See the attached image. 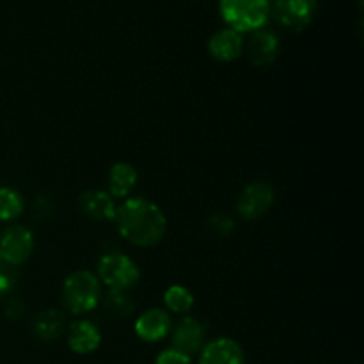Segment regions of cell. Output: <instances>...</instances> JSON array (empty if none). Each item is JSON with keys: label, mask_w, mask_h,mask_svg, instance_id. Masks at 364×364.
I'll return each instance as SVG.
<instances>
[{"label": "cell", "mask_w": 364, "mask_h": 364, "mask_svg": "<svg viewBox=\"0 0 364 364\" xmlns=\"http://www.w3.org/2000/svg\"><path fill=\"white\" fill-rule=\"evenodd\" d=\"M316 0H276V16L284 27L302 31L311 21Z\"/></svg>", "instance_id": "7"}, {"label": "cell", "mask_w": 364, "mask_h": 364, "mask_svg": "<svg viewBox=\"0 0 364 364\" xmlns=\"http://www.w3.org/2000/svg\"><path fill=\"white\" fill-rule=\"evenodd\" d=\"M103 304L107 313L116 318H128L134 313V301L123 290H110L103 299Z\"/></svg>", "instance_id": "17"}, {"label": "cell", "mask_w": 364, "mask_h": 364, "mask_svg": "<svg viewBox=\"0 0 364 364\" xmlns=\"http://www.w3.org/2000/svg\"><path fill=\"white\" fill-rule=\"evenodd\" d=\"M100 343H102V334L98 327L87 320L75 322L68 331V345L75 354H91L100 347Z\"/></svg>", "instance_id": "11"}, {"label": "cell", "mask_w": 364, "mask_h": 364, "mask_svg": "<svg viewBox=\"0 0 364 364\" xmlns=\"http://www.w3.org/2000/svg\"><path fill=\"white\" fill-rule=\"evenodd\" d=\"M199 364H244V352L230 338H219L203 348Z\"/></svg>", "instance_id": "9"}, {"label": "cell", "mask_w": 364, "mask_h": 364, "mask_svg": "<svg viewBox=\"0 0 364 364\" xmlns=\"http://www.w3.org/2000/svg\"><path fill=\"white\" fill-rule=\"evenodd\" d=\"M205 343V327L196 318H183L173 333L174 350L191 355L198 352Z\"/></svg>", "instance_id": "10"}, {"label": "cell", "mask_w": 364, "mask_h": 364, "mask_svg": "<svg viewBox=\"0 0 364 364\" xmlns=\"http://www.w3.org/2000/svg\"><path fill=\"white\" fill-rule=\"evenodd\" d=\"M137 183V171L134 166L127 162H119L110 169L109 174V187L110 194L116 198H127L132 192V188Z\"/></svg>", "instance_id": "15"}, {"label": "cell", "mask_w": 364, "mask_h": 364, "mask_svg": "<svg viewBox=\"0 0 364 364\" xmlns=\"http://www.w3.org/2000/svg\"><path fill=\"white\" fill-rule=\"evenodd\" d=\"M164 302H166L169 311L187 313L188 309L194 306V295H192L185 287L174 284V287L167 288L166 295H164Z\"/></svg>", "instance_id": "18"}, {"label": "cell", "mask_w": 364, "mask_h": 364, "mask_svg": "<svg viewBox=\"0 0 364 364\" xmlns=\"http://www.w3.org/2000/svg\"><path fill=\"white\" fill-rule=\"evenodd\" d=\"M34 247L32 233L23 226H11L0 238V258L7 265H20L31 256Z\"/></svg>", "instance_id": "6"}, {"label": "cell", "mask_w": 364, "mask_h": 364, "mask_svg": "<svg viewBox=\"0 0 364 364\" xmlns=\"http://www.w3.org/2000/svg\"><path fill=\"white\" fill-rule=\"evenodd\" d=\"M64 329V316L57 309H46L34 320V333L39 340L50 341L60 336Z\"/></svg>", "instance_id": "16"}, {"label": "cell", "mask_w": 364, "mask_h": 364, "mask_svg": "<svg viewBox=\"0 0 364 364\" xmlns=\"http://www.w3.org/2000/svg\"><path fill=\"white\" fill-rule=\"evenodd\" d=\"M23 210L20 194L13 188H0V220L16 219Z\"/></svg>", "instance_id": "19"}, {"label": "cell", "mask_w": 364, "mask_h": 364, "mask_svg": "<svg viewBox=\"0 0 364 364\" xmlns=\"http://www.w3.org/2000/svg\"><path fill=\"white\" fill-rule=\"evenodd\" d=\"M7 267H9V265H7V263L4 262L2 258H0V274H4V272H9V269H7Z\"/></svg>", "instance_id": "23"}, {"label": "cell", "mask_w": 364, "mask_h": 364, "mask_svg": "<svg viewBox=\"0 0 364 364\" xmlns=\"http://www.w3.org/2000/svg\"><path fill=\"white\" fill-rule=\"evenodd\" d=\"M100 279L110 288V290H128L139 281V267L134 259L121 252H110L105 255L98 263Z\"/></svg>", "instance_id": "4"}, {"label": "cell", "mask_w": 364, "mask_h": 364, "mask_svg": "<svg viewBox=\"0 0 364 364\" xmlns=\"http://www.w3.org/2000/svg\"><path fill=\"white\" fill-rule=\"evenodd\" d=\"M208 50L217 60H228L237 59L244 50V38L240 32L233 31V28H223V31L215 32L208 43Z\"/></svg>", "instance_id": "12"}, {"label": "cell", "mask_w": 364, "mask_h": 364, "mask_svg": "<svg viewBox=\"0 0 364 364\" xmlns=\"http://www.w3.org/2000/svg\"><path fill=\"white\" fill-rule=\"evenodd\" d=\"M274 203V188L265 181H255L247 185L238 199V213L244 219L255 220L265 215Z\"/></svg>", "instance_id": "5"}, {"label": "cell", "mask_w": 364, "mask_h": 364, "mask_svg": "<svg viewBox=\"0 0 364 364\" xmlns=\"http://www.w3.org/2000/svg\"><path fill=\"white\" fill-rule=\"evenodd\" d=\"M269 0H220V13L233 31H258L269 18Z\"/></svg>", "instance_id": "3"}, {"label": "cell", "mask_w": 364, "mask_h": 364, "mask_svg": "<svg viewBox=\"0 0 364 364\" xmlns=\"http://www.w3.org/2000/svg\"><path fill=\"white\" fill-rule=\"evenodd\" d=\"M171 331V318L162 309H148L135 322V333L142 341L155 343L164 340Z\"/></svg>", "instance_id": "8"}, {"label": "cell", "mask_w": 364, "mask_h": 364, "mask_svg": "<svg viewBox=\"0 0 364 364\" xmlns=\"http://www.w3.org/2000/svg\"><path fill=\"white\" fill-rule=\"evenodd\" d=\"M63 297L64 306L73 315L89 313L98 306L100 297H102L98 277L92 272H87V270H78V272L71 274L64 281Z\"/></svg>", "instance_id": "2"}, {"label": "cell", "mask_w": 364, "mask_h": 364, "mask_svg": "<svg viewBox=\"0 0 364 364\" xmlns=\"http://www.w3.org/2000/svg\"><path fill=\"white\" fill-rule=\"evenodd\" d=\"M80 208L92 220H112L116 217V205L110 194L103 191H89L82 194Z\"/></svg>", "instance_id": "14"}, {"label": "cell", "mask_w": 364, "mask_h": 364, "mask_svg": "<svg viewBox=\"0 0 364 364\" xmlns=\"http://www.w3.org/2000/svg\"><path fill=\"white\" fill-rule=\"evenodd\" d=\"M7 315L13 316V318H18V316L23 315V304H21L20 301H11L9 304H7Z\"/></svg>", "instance_id": "22"}, {"label": "cell", "mask_w": 364, "mask_h": 364, "mask_svg": "<svg viewBox=\"0 0 364 364\" xmlns=\"http://www.w3.org/2000/svg\"><path fill=\"white\" fill-rule=\"evenodd\" d=\"M235 224L233 220L230 219L228 215H220V213H217V215H213L212 219H210V230L215 231L217 235H230L231 231H233Z\"/></svg>", "instance_id": "21"}, {"label": "cell", "mask_w": 364, "mask_h": 364, "mask_svg": "<svg viewBox=\"0 0 364 364\" xmlns=\"http://www.w3.org/2000/svg\"><path fill=\"white\" fill-rule=\"evenodd\" d=\"M279 52V41L270 31H256L247 45L249 59L256 66H269L274 63Z\"/></svg>", "instance_id": "13"}, {"label": "cell", "mask_w": 364, "mask_h": 364, "mask_svg": "<svg viewBox=\"0 0 364 364\" xmlns=\"http://www.w3.org/2000/svg\"><path fill=\"white\" fill-rule=\"evenodd\" d=\"M116 223L121 237L139 247H151L166 235L167 220L155 203L144 198L127 199L116 208Z\"/></svg>", "instance_id": "1"}, {"label": "cell", "mask_w": 364, "mask_h": 364, "mask_svg": "<svg viewBox=\"0 0 364 364\" xmlns=\"http://www.w3.org/2000/svg\"><path fill=\"white\" fill-rule=\"evenodd\" d=\"M155 364H192L191 355L183 354L180 350H174V348H169V350H164L162 354L156 358Z\"/></svg>", "instance_id": "20"}]
</instances>
